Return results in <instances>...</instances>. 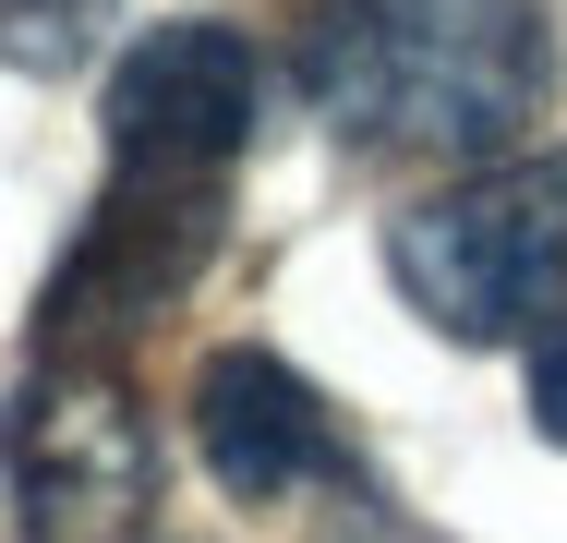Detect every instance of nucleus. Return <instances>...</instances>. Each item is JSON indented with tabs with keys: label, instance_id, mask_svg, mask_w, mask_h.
I'll list each match as a JSON object with an SVG mask.
<instances>
[{
	"label": "nucleus",
	"instance_id": "obj_1",
	"mask_svg": "<svg viewBox=\"0 0 567 543\" xmlns=\"http://www.w3.org/2000/svg\"><path fill=\"white\" fill-rule=\"evenodd\" d=\"M290 85L374 157H519L556 109L544 0H302Z\"/></svg>",
	"mask_w": 567,
	"mask_h": 543
},
{
	"label": "nucleus",
	"instance_id": "obj_2",
	"mask_svg": "<svg viewBox=\"0 0 567 543\" xmlns=\"http://www.w3.org/2000/svg\"><path fill=\"white\" fill-rule=\"evenodd\" d=\"M386 278L435 338H544L567 315V157H495L386 229Z\"/></svg>",
	"mask_w": 567,
	"mask_h": 543
},
{
	"label": "nucleus",
	"instance_id": "obj_3",
	"mask_svg": "<svg viewBox=\"0 0 567 543\" xmlns=\"http://www.w3.org/2000/svg\"><path fill=\"white\" fill-rule=\"evenodd\" d=\"M0 483L24 543H145L157 532V423L133 411L121 362L37 350L0 399Z\"/></svg>",
	"mask_w": 567,
	"mask_h": 543
},
{
	"label": "nucleus",
	"instance_id": "obj_4",
	"mask_svg": "<svg viewBox=\"0 0 567 543\" xmlns=\"http://www.w3.org/2000/svg\"><path fill=\"white\" fill-rule=\"evenodd\" d=\"M194 447L241 508H302V495H374L350 459L339 411L278 362V350H206L194 362Z\"/></svg>",
	"mask_w": 567,
	"mask_h": 543
},
{
	"label": "nucleus",
	"instance_id": "obj_5",
	"mask_svg": "<svg viewBox=\"0 0 567 543\" xmlns=\"http://www.w3.org/2000/svg\"><path fill=\"white\" fill-rule=\"evenodd\" d=\"M266 121V61L254 37L194 12V24H157L133 61L110 73V157H157V170H241Z\"/></svg>",
	"mask_w": 567,
	"mask_h": 543
},
{
	"label": "nucleus",
	"instance_id": "obj_6",
	"mask_svg": "<svg viewBox=\"0 0 567 543\" xmlns=\"http://www.w3.org/2000/svg\"><path fill=\"white\" fill-rule=\"evenodd\" d=\"M121 0H0V61L12 73H85Z\"/></svg>",
	"mask_w": 567,
	"mask_h": 543
}]
</instances>
